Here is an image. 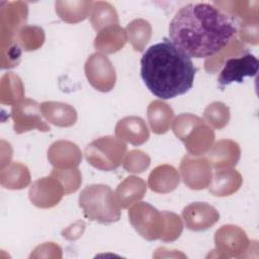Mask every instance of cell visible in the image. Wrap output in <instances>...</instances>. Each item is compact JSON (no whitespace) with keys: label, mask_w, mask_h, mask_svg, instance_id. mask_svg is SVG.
<instances>
[{"label":"cell","mask_w":259,"mask_h":259,"mask_svg":"<svg viewBox=\"0 0 259 259\" xmlns=\"http://www.w3.org/2000/svg\"><path fill=\"white\" fill-rule=\"evenodd\" d=\"M84 71L89 84L100 92L113 89L116 82L115 69L110 60L101 53H94L88 57Z\"/></svg>","instance_id":"obj_7"},{"label":"cell","mask_w":259,"mask_h":259,"mask_svg":"<svg viewBox=\"0 0 259 259\" xmlns=\"http://www.w3.org/2000/svg\"><path fill=\"white\" fill-rule=\"evenodd\" d=\"M196 71L191 59L167 38L147 49L141 59V77L151 93L160 99L188 92Z\"/></svg>","instance_id":"obj_2"},{"label":"cell","mask_w":259,"mask_h":259,"mask_svg":"<svg viewBox=\"0 0 259 259\" xmlns=\"http://www.w3.org/2000/svg\"><path fill=\"white\" fill-rule=\"evenodd\" d=\"M243 183L242 175L233 167L215 169L208 184V191L213 196L224 197L237 192Z\"/></svg>","instance_id":"obj_18"},{"label":"cell","mask_w":259,"mask_h":259,"mask_svg":"<svg viewBox=\"0 0 259 259\" xmlns=\"http://www.w3.org/2000/svg\"><path fill=\"white\" fill-rule=\"evenodd\" d=\"M50 175L60 181V183L64 187L65 194H71L73 192H76L82 183V175L78 168H54L51 171Z\"/></svg>","instance_id":"obj_33"},{"label":"cell","mask_w":259,"mask_h":259,"mask_svg":"<svg viewBox=\"0 0 259 259\" xmlns=\"http://www.w3.org/2000/svg\"><path fill=\"white\" fill-rule=\"evenodd\" d=\"M127 39L137 52H143L152 36V26L146 19L137 18L131 21L125 28Z\"/></svg>","instance_id":"obj_30"},{"label":"cell","mask_w":259,"mask_h":259,"mask_svg":"<svg viewBox=\"0 0 259 259\" xmlns=\"http://www.w3.org/2000/svg\"><path fill=\"white\" fill-rule=\"evenodd\" d=\"M179 169L184 184L190 189H204L211 180L212 167L204 157L185 155L180 162Z\"/></svg>","instance_id":"obj_11"},{"label":"cell","mask_w":259,"mask_h":259,"mask_svg":"<svg viewBox=\"0 0 259 259\" xmlns=\"http://www.w3.org/2000/svg\"><path fill=\"white\" fill-rule=\"evenodd\" d=\"M85 229V224L83 221H77L73 225L69 226L67 229H65L62 232V235L64 238L68 240H76L80 236H82Z\"/></svg>","instance_id":"obj_38"},{"label":"cell","mask_w":259,"mask_h":259,"mask_svg":"<svg viewBox=\"0 0 259 259\" xmlns=\"http://www.w3.org/2000/svg\"><path fill=\"white\" fill-rule=\"evenodd\" d=\"M134 229L148 241L160 240L164 231V215L148 202H135L128 209Z\"/></svg>","instance_id":"obj_6"},{"label":"cell","mask_w":259,"mask_h":259,"mask_svg":"<svg viewBox=\"0 0 259 259\" xmlns=\"http://www.w3.org/2000/svg\"><path fill=\"white\" fill-rule=\"evenodd\" d=\"M24 97V86L16 74L10 72L2 76L0 82V101L2 104L15 105Z\"/></svg>","instance_id":"obj_27"},{"label":"cell","mask_w":259,"mask_h":259,"mask_svg":"<svg viewBox=\"0 0 259 259\" xmlns=\"http://www.w3.org/2000/svg\"><path fill=\"white\" fill-rule=\"evenodd\" d=\"M39 106L40 104L29 98H23L20 102L12 106L10 115L16 134H23L32 130L44 133L50 132L51 128L42 119Z\"/></svg>","instance_id":"obj_8"},{"label":"cell","mask_w":259,"mask_h":259,"mask_svg":"<svg viewBox=\"0 0 259 259\" xmlns=\"http://www.w3.org/2000/svg\"><path fill=\"white\" fill-rule=\"evenodd\" d=\"M150 164V156L141 150L130 151L122 161L123 168L131 173H142L149 168Z\"/></svg>","instance_id":"obj_35"},{"label":"cell","mask_w":259,"mask_h":259,"mask_svg":"<svg viewBox=\"0 0 259 259\" xmlns=\"http://www.w3.org/2000/svg\"><path fill=\"white\" fill-rule=\"evenodd\" d=\"M21 49L15 39L1 42V68L10 69L18 65Z\"/></svg>","instance_id":"obj_36"},{"label":"cell","mask_w":259,"mask_h":259,"mask_svg":"<svg viewBox=\"0 0 259 259\" xmlns=\"http://www.w3.org/2000/svg\"><path fill=\"white\" fill-rule=\"evenodd\" d=\"M127 41V34L118 24L107 26L95 36L94 48L103 55L114 54L121 50Z\"/></svg>","instance_id":"obj_20"},{"label":"cell","mask_w":259,"mask_h":259,"mask_svg":"<svg viewBox=\"0 0 259 259\" xmlns=\"http://www.w3.org/2000/svg\"><path fill=\"white\" fill-rule=\"evenodd\" d=\"M203 120L215 130L224 128L230 120V108L221 101L208 104L203 111Z\"/></svg>","instance_id":"obj_32"},{"label":"cell","mask_w":259,"mask_h":259,"mask_svg":"<svg viewBox=\"0 0 259 259\" xmlns=\"http://www.w3.org/2000/svg\"><path fill=\"white\" fill-rule=\"evenodd\" d=\"M114 133L117 139L134 146H141L150 138V133L145 120L135 115L125 116L118 120Z\"/></svg>","instance_id":"obj_16"},{"label":"cell","mask_w":259,"mask_h":259,"mask_svg":"<svg viewBox=\"0 0 259 259\" xmlns=\"http://www.w3.org/2000/svg\"><path fill=\"white\" fill-rule=\"evenodd\" d=\"M89 19L92 27L96 31H100L110 25L118 24V14L115 8L105 1L93 2Z\"/></svg>","instance_id":"obj_28"},{"label":"cell","mask_w":259,"mask_h":259,"mask_svg":"<svg viewBox=\"0 0 259 259\" xmlns=\"http://www.w3.org/2000/svg\"><path fill=\"white\" fill-rule=\"evenodd\" d=\"M241 158V149L237 142L224 139L214 143L207 152V160L214 169L232 168Z\"/></svg>","instance_id":"obj_17"},{"label":"cell","mask_w":259,"mask_h":259,"mask_svg":"<svg viewBox=\"0 0 259 259\" xmlns=\"http://www.w3.org/2000/svg\"><path fill=\"white\" fill-rule=\"evenodd\" d=\"M180 182L178 171L171 165L162 164L154 168L148 178V186L157 193H169L177 188Z\"/></svg>","instance_id":"obj_21"},{"label":"cell","mask_w":259,"mask_h":259,"mask_svg":"<svg viewBox=\"0 0 259 259\" xmlns=\"http://www.w3.org/2000/svg\"><path fill=\"white\" fill-rule=\"evenodd\" d=\"M162 213L164 215V231L160 240L163 242H173L180 237L183 231L182 221L178 214L172 211L164 210Z\"/></svg>","instance_id":"obj_34"},{"label":"cell","mask_w":259,"mask_h":259,"mask_svg":"<svg viewBox=\"0 0 259 259\" xmlns=\"http://www.w3.org/2000/svg\"><path fill=\"white\" fill-rule=\"evenodd\" d=\"M93 2L87 0H58L55 3L57 15L67 23L85 20L91 12Z\"/></svg>","instance_id":"obj_23"},{"label":"cell","mask_w":259,"mask_h":259,"mask_svg":"<svg viewBox=\"0 0 259 259\" xmlns=\"http://www.w3.org/2000/svg\"><path fill=\"white\" fill-rule=\"evenodd\" d=\"M214 245L218 257L234 258L241 257L248 250L250 241L247 234L238 226H222L214 235Z\"/></svg>","instance_id":"obj_9"},{"label":"cell","mask_w":259,"mask_h":259,"mask_svg":"<svg viewBox=\"0 0 259 259\" xmlns=\"http://www.w3.org/2000/svg\"><path fill=\"white\" fill-rule=\"evenodd\" d=\"M259 62L257 58L250 53L227 59L223 69L218 77V83L221 86L229 85L233 82L242 83L245 77H253L258 71Z\"/></svg>","instance_id":"obj_12"},{"label":"cell","mask_w":259,"mask_h":259,"mask_svg":"<svg viewBox=\"0 0 259 259\" xmlns=\"http://www.w3.org/2000/svg\"><path fill=\"white\" fill-rule=\"evenodd\" d=\"M64 195V187L58 179L51 175L35 180L30 185L28 191L29 200L38 208L56 206Z\"/></svg>","instance_id":"obj_13"},{"label":"cell","mask_w":259,"mask_h":259,"mask_svg":"<svg viewBox=\"0 0 259 259\" xmlns=\"http://www.w3.org/2000/svg\"><path fill=\"white\" fill-rule=\"evenodd\" d=\"M28 6L22 1H2L0 5V42L13 40L24 26Z\"/></svg>","instance_id":"obj_10"},{"label":"cell","mask_w":259,"mask_h":259,"mask_svg":"<svg viewBox=\"0 0 259 259\" xmlns=\"http://www.w3.org/2000/svg\"><path fill=\"white\" fill-rule=\"evenodd\" d=\"M238 32L236 20L210 3L181 7L169 24L171 41L189 58H209Z\"/></svg>","instance_id":"obj_1"},{"label":"cell","mask_w":259,"mask_h":259,"mask_svg":"<svg viewBox=\"0 0 259 259\" xmlns=\"http://www.w3.org/2000/svg\"><path fill=\"white\" fill-rule=\"evenodd\" d=\"M39 107L42 116L53 125L59 127H70L77 121V112L75 108L68 103L45 101Z\"/></svg>","instance_id":"obj_19"},{"label":"cell","mask_w":259,"mask_h":259,"mask_svg":"<svg viewBox=\"0 0 259 259\" xmlns=\"http://www.w3.org/2000/svg\"><path fill=\"white\" fill-rule=\"evenodd\" d=\"M147 191L146 182L138 176H128L121 181L115 190V196L121 208H127L130 205L141 200Z\"/></svg>","instance_id":"obj_24"},{"label":"cell","mask_w":259,"mask_h":259,"mask_svg":"<svg viewBox=\"0 0 259 259\" xmlns=\"http://www.w3.org/2000/svg\"><path fill=\"white\" fill-rule=\"evenodd\" d=\"M79 206L90 221L107 225L120 219V205L113 190L104 184L86 186L79 195Z\"/></svg>","instance_id":"obj_3"},{"label":"cell","mask_w":259,"mask_h":259,"mask_svg":"<svg viewBox=\"0 0 259 259\" xmlns=\"http://www.w3.org/2000/svg\"><path fill=\"white\" fill-rule=\"evenodd\" d=\"M0 183L4 188L23 189L30 183V172L20 162H11L0 170Z\"/></svg>","instance_id":"obj_25"},{"label":"cell","mask_w":259,"mask_h":259,"mask_svg":"<svg viewBox=\"0 0 259 259\" xmlns=\"http://www.w3.org/2000/svg\"><path fill=\"white\" fill-rule=\"evenodd\" d=\"M126 154V145L117 138L106 136L89 143L84 151L87 162L101 171L118 168Z\"/></svg>","instance_id":"obj_5"},{"label":"cell","mask_w":259,"mask_h":259,"mask_svg":"<svg viewBox=\"0 0 259 259\" xmlns=\"http://www.w3.org/2000/svg\"><path fill=\"white\" fill-rule=\"evenodd\" d=\"M147 117L152 132L156 135H163L170 130L173 123L174 111L162 100H154L147 108Z\"/></svg>","instance_id":"obj_22"},{"label":"cell","mask_w":259,"mask_h":259,"mask_svg":"<svg viewBox=\"0 0 259 259\" xmlns=\"http://www.w3.org/2000/svg\"><path fill=\"white\" fill-rule=\"evenodd\" d=\"M48 160L57 169L77 168L82 161V152L75 143L60 140L50 146Z\"/></svg>","instance_id":"obj_15"},{"label":"cell","mask_w":259,"mask_h":259,"mask_svg":"<svg viewBox=\"0 0 259 259\" xmlns=\"http://www.w3.org/2000/svg\"><path fill=\"white\" fill-rule=\"evenodd\" d=\"M174 135L183 142L189 155L206 154L214 142L213 130L199 116L192 113H182L175 117L172 123Z\"/></svg>","instance_id":"obj_4"},{"label":"cell","mask_w":259,"mask_h":259,"mask_svg":"<svg viewBox=\"0 0 259 259\" xmlns=\"http://www.w3.org/2000/svg\"><path fill=\"white\" fill-rule=\"evenodd\" d=\"M246 53H249V52H248L247 48L245 47V45L241 40L234 37L219 53H217L215 55L206 59V61L204 62V69L206 72L213 74V73L218 72V70H220L223 67V65L227 59H229L231 57H235V56H241Z\"/></svg>","instance_id":"obj_29"},{"label":"cell","mask_w":259,"mask_h":259,"mask_svg":"<svg viewBox=\"0 0 259 259\" xmlns=\"http://www.w3.org/2000/svg\"><path fill=\"white\" fill-rule=\"evenodd\" d=\"M212 4L235 20L239 18L242 22L258 21V1H219Z\"/></svg>","instance_id":"obj_26"},{"label":"cell","mask_w":259,"mask_h":259,"mask_svg":"<svg viewBox=\"0 0 259 259\" xmlns=\"http://www.w3.org/2000/svg\"><path fill=\"white\" fill-rule=\"evenodd\" d=\"M45 31L40 26L24 25L16 34L15 40L25 52L38 50L45 42Z\"/></svg>","instance_id":"obj_31"},{"label":"cell","mask_w":259,"mask_h":259,"mask_svg":"<svg viewBox=\"0 0 259 259\" xmlns=\"http://www.w3.org/2000/svg\"><path fill=\"white\" fill-rule=\"evenodd\" d=\"M239 36L243 41L258 45L259 42V24L258 21H247L241 22L240 27L238 29Z\"/></svg>","instance_id":"obj_37"},{"label":"cell","mask_w":259,"mask_h":259,"mask_svg":"<svg viewBox=\"0 0 259 259\" xmlns=\"http://www.w3.org/2000/svg\"><path fill=\"white\" fill-rule=\"evenodd\" d=\"M182 219L188 230L202 232L218 223L220 213L212 205L206 202L197 201L192 202L183 208Z\"/></svg>","instance_id":"obj_14"}]
</instances>
